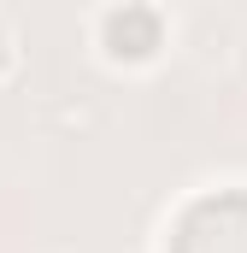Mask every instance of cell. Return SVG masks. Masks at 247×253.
I'll return each instance as SVG.
<instances>
[{
    "instance_id": "1",
    "label": "cell",
    "mask_w": 247,
    "mask_h": 253,
    "mask_svg": "<svg viewBox=\"0 0 247 253\" xmlns=\"http://www.w3.org/2000/svg\"><path fill=\"white\" fill-rule=\"evenodd\" d=\"M12 47H18V36H12V24L0 18V71H12Z\"/></svg>"
}]
</instances>
